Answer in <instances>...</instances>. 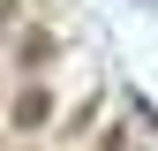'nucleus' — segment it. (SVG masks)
I'll use <instances>...</instances> for the list:
<instances>
[{
  "label": "nucleus",
  "instance_id": "nucleus-1",
  "mask_svg": "<svg viewBox=\"0 0 158 151\" xmlns=\"http://www.w3.org/2000/svg\"><path fill=\"white\" fill-rule=\"evenodd\" d=\"M38 121H53V98L45 91H23L15 98V128H38Z\"/></svg>",
  "mask_w": 158,
  "mask_h": 151
},
{
  "label": "nucleus",
  "instance_id": "nucleus-2",
  "mask_svg": "<svg viewBox=\"0 0 158 151\" xmlns=\"http://www.w3.org/2000/svg\"><path fill=\"white\" fill-rule=\"evenodd\" d=\"M8 23H15V0H0V30H8Z\"/></svg>",
  "mask_w": 158,
  "mask_h": 151
}]
</instances>
